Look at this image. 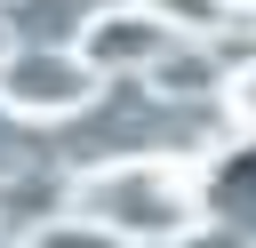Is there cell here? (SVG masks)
<instances>
[{
	"label": "cell",
	"instance_id": "1",
	"mask_svg": "<svg viewBox=\"0 0 256 248\" xmlns=\"http://www.w3.org/2000/svg\"><path fill=\"white\" fill-rule=\"evenodd\" d=\"M72 208L112 224L120 240L136 248H160V240H192L200 216H208V176L168 160V152H120V160H96L72 176Z\"/></svg>",
	"mask_w": 256,
	"mask_h": 248
},
{
	"label": "cell",
	"instance_id": "2",
	"mask_svg": "<svg viewBox=\"0 0 256 248\" xmlns=\"http://www.w3.org/2000/svg\"><path fill=\"white\" fill-rule=\"evenodd\" d=\"M104 96V72L80 48H8L0 56V112L8 120H72Z\"/></svg>",
	"mask_w": 256,
	"mask_h": 248
},
{
	"label": "cell",
	"instance_id": "3",
	"mask_svg": "<svg viewBox=\"0 0 256 248\" xmlns=\"http://www.w3.org/2000/svg\"><path fill=\"white\" fill-rule=\"evenodd\" d=\"M176 40H184V32H176L152 0H120V8H96V16L80 24V40H72V48L112 80V72H152Z\"/></svg>",
	"mask_w": 256,
	"mask_h": 248
},
{
	"label": "cell",
	"instance_id": "4",
	"mask_svg": "<svg viewBox=\"0 0 256 248\" xmlns=\"http://www.w3.org/2000/svg\"><path fill=\"white\" fill-rule=\"evenodd\" d=\"M224 80H232V72H216L208 40H192V32H184L152 72H144V88H152V96H168V104H176V96H208V88H224Z\"/></svg>",
	"mask_w": 256,
	"mask_h": 248
},
{
	"label": "cell",
	"instance_id": "5",
	"mask_svg": "<svg viewBox=\"0 0 256 248\" xmlns=\"http://www.w3.org/2000/svg\"><path fill=\"white\" fill-rule=\"evenodd\" d=\"M16 248H136V240H120L112 224H96V216H80V208H56V216L32 224Z\"/></svg>",
	"mask_w": 256,
	"mask_h": 248
},
{
	"label": "cell",
	"instance_id": "6",
	"mask_svg": "<svg viewBox=\"0 0 256 248\" xmlns=\"http://www.w3.org/2000/svg\"><path fill=\"white\" fill-rule=\"evenodd\" d=\"M224 104H232V120L256 136V56H248V64H232V80H224Z\"/></svg>",
	"mask_w": 256,
	"mask_h": 248
},
{
	"label": "cell",
	"instance_id": "7",
	"mask_svg": "<svg viewBox=\"0 0 256 248\" xmlns=\"http://www.w3.org/2000/svg\"><path fill=\"white\" fill-rule=\"evenodd\" d=\"M224 8H240V16H256V0H224Z\"/></svg>",
	"mask_w": 256,
	"mask_h": 248
},
{
	"label": "cell",
	"instance_id": "8",
	"mask_svg": "<svg viewBox=\"0 0 256 248\" xmlns=\"http://www.w3.org/2000/svg\"><path fill=\"white\" fill-rule=\"evenodd\" d=\"M8 48H16V40H8V24H0V56H8Z\"/></svg>",
	"mask_w": 256,
	"mask_h": 248
}]
</instances>
